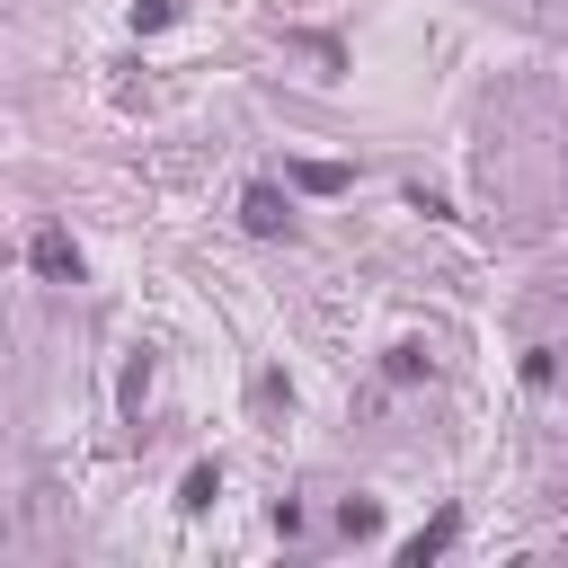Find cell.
Wrapping results in <instances>:
<instances>
[{"instance_id": "cell-1", "label": "cell", "mask_w": 568, "mask_h": 568, "mask_svg": "<svg viewBox=\"0 0 568 568\" xmlns=\"http://www.w3.org/2000/svg\"><path fill=\"white\" fill-rule=\"evenodd\" d=\"M453 532H462V506H444L426 532H408V541H399V568H426V559H444V550H453Z\"/></svg>"}, {"instance_id": "cell-2", "label": "cell", "mask_w": 568, "mask_h": 568, "mask_svg": "<svg viewBox=\"0 0 568 568\" xmlns=\"http://www.w3.org/2000/svg\"><path fill=\"white\" fill-rule=\"evenodd\" d=\"M240 222H248L257 240H275V231H293V204H284L275 186H248V195H240Z\"/></svg>"}, {"instance_id": "cell-3", "label": "cell", "mask_w": 568, "mask_h": 568, "mask_svg": "<svg viewBox=\"0 0 568 568\" xmlns=\"http://www.w3.org/2000/svg\"><path fill=\"white\" fill-rule=\"evenodd\" d=\"M36 275H62V284H71V275H80V248H71L62 231H36Z\"/></svg>"}, {"instance_id": "cell-4", "label": "cell", "mask_w": 568, "mask_h": 568, "mask_svg": "<svg viewBox=\"0 0 568 568\" xmlns=\"http://www.w3.org/2000/svg\"><path fill=\"white\" fill-rule=\"evenodd\" d=\"M293 178H302V186H311V195H337V186H346V169H337V160H302V169H293Z\"/></svg>"}, {"instance_id": "cell-5", "label": "cell", "mask_w": 568, "mask_h": 568, "mask_svg": "<svg viewBox=\"0 0 568 568\" xmlns=\"http://www.w3.org/2000/svg\"><path fill=\"white\" fill-rule=\"evenodd\" d=\"M178 497H186V506H213V497H222V479H213V470H204V462H195V470H186V488H178Z\"/></svg>"}, {"instance_id": "cell-6", "label": "cell", "mask_w": 568, "mask_h": 568, "mask_svg": "<svg viewBox=\"0 0 568 568\" xmlns=\"http://www.w3.org/2000/svg\"><path fill=\"white\" fill-rule=\"evenodd\" d=\"M426 373V346H390V382H417Z\"/></svg>"}]
</instances>
